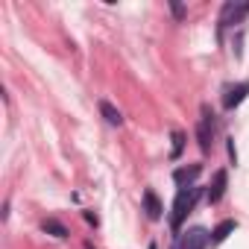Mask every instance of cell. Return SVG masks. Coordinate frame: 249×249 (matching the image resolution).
I'll list each match as a JSON object with an SVG mask.
<instances>
[{"instance_id": "6da1fadb", "label": "cell", "mask_w": 249, "mask_h": 249, "mask_svg": "<svg viewBox=\"0 0 249 249\" xmlns=\"http://www.w3.org/2000/svg\"><path fill=\"white\" fill-rule=\"evenodd\" d=\"M199 196H205V188H202V185H194V188H182V191H176V199H173V214H170V229H173L176 234H179L182 223L188 220V214L196 208Z\"/></svg>"}, {"instance_id": "7a4b0ae2", "label": "cell", "mask_w": 249, "mask_h": 249, "mask_svg": "<svg viewBox=\"0 0 249 249\" xmlns=\"http://www.w3.org/2000/svg\"><path fill=\"white\" fill-rule=\"evenodd\" d=\"M214 132H217V114H214V108L205 103V106L199 108V120H196V144H199L202 153H211Z\"/></svg>"}, {"instance_id": "3957f363", "label": "cell", "mask_w": 249, "mask_h": 249, "mask_svg": "<svg viewBox=\"0 0 249 249\" xmlns=\"http://www.w3.org/2000/svg\"><path fill=\"white\" fill-rule=\"evenodd\" d=\"M249 15V3H223L220 9V21H217V41H223L226 30L234 24H243V18Z\"/></svg>"}, {"instance_id": "277c9868", "label": "cell", "mask_w": 249, "mask_h": 249, "mask_svg": "<svg viewBox=\"0 0 249 249\" xmlns=\"http://www.w3.org/2000/svg\"><path fill=\"white\" fill-rule=\"evenodd\" d=\"M205 246H211V231L202 229V226H194L188 231H179L176 243L170 249H205Z\"/></svg>"}, {"instance_id": "5b68a950", "label": "cell", "mask_w": 249, "mask_h": 249, "mask_svg": "<svg viewBox=\"0 0 249 249\" xmlns=\"http://www.w3.org/2000/svg\"><path fill=\"white\" fill-rule=\"evenodd\" d=\"M246 97H249V79L229 85V88L223 91V111H234V108H237Z\"/></svg>"}, {"instance_id": "8992f818", "label": "cell", "mask_w": 249, "mask_h": 249, "mask_svg": "<svg viewBox=\"0 0 249 249\" xmlns=\"http://www.w3.org/2000/svg\"><path fill=\"white\" fill-rule=\"evenodd\" d=\"M226 188H229V170H226V167H220V170L214 173L211 185L205 188V199H208V205H217V202L226 196Z\"/></svg>"}, {"instance_id": "52a82bcc", "label": "cell", "mask_w": 249, "mask_h": 249, "mask_svg": "<svg viewBox=\"0 0 249 249\" xmlns=\"http://www.w3.org/2000/svg\"><path fill=\"white\" fill-rule=\"evenodd\" d=\"M141 208L147 211L150 220H161V217H164V205H161V199H159V194H156L153 188H144V194H141Z\"/></svg>"}, {"instance_id": "ba28073f", "label": "cell", "mask_w": 249, "mask_h": 249, "mask_svg": "<svg viewBox=\"0 0 249 249\" xmlns=\"http://www.w3.org/2000/svg\"><path fill=\"white\" fill-rule=\"evenodd\" d=\"M199 173H202V164L176 167V170H173V182H176V188H179V191H182V188H194V185H196V179H199Z\"/></svg>"}, {"instance_id": "9c48e42d", "label": "cell", "mask_w": 249, "mask_h": 249, "mask_svg": "<svg viewBox=\"0 0 249 249\" xmlns=\"http://www.w3.org/2000/svg\"><path fill=\"white\" fill-rule=\"evenodd\" d=\"M234 229H237V220H223V223H217V226L211 229V246H220L229 234H234Z\"/></svg>"}, {"instance_id": "30bf717a", "label": "cell", "mask_w": 249, "mask_h": 249, "mask_svg": "<svg viewBox=\"0 0 249 249\" xmlns=\"http://www.w3.org/2000/svg\"><path fill=\"white\" fill-rule=\"evenodd\" d=\"M41 231H47V234H53V237H59V240L71 234L68 226H65L59 217H44V220H41Z\"/></svg>"}, {"instance_id": "8fae6325", "label": "cell", "mask_w": 249, "mask_h": 249, "mask_svg": "<svg viewBox=\"0 0 249 249\" xmlns=\"http://www.w3.org/2000/svg\"><path fill=\"white\" fill-rule=\"evenodd\" d=\"M100 114H103V120L108 123V126H123V114H120V108H114L108 100H100Z\"/></svg>"}, {"instance_id": "7c38bea8", "label": "cell", "mask_w": 249, "mask_h": 249, "mask_svg": "<svg viewBox=\"0 0 249 249\" xmlns=\"http://www.w3.org/2000/svg\"><path fill=\"white\" fill-rule=\"evenodd\" d=\"M185 141H188V132H182V129H176V132H173V153H170V159H173V161H179V159H182V150H185Z\"/></svg>"}, {"instance_id": "4fadbf2b", "label": "cell", "mask_w": 249, "mask_h": 249, "mask_svg": "<svg viewBox=\"0 0 249 249\" xmlns=\"http://www.w3.org/2000/svg\"><path fill=\"white\" fill-rule=\"evenodd\" d=\"M170 15H173V21H185V15H188V9L182 6V3H176V0H170Z\"/></svg>"}, {"instance_id": "5bb4252c", "label": "cell", "mask_w": 249, "mask_h": 249, "mask_svg": "<svg viewBox=\"0 0 249 249\" xmlns=\"http://www.w3.org/2000/svg\"><path fill=\"white\" fill-rule=\"evenodd\" d=\"M82 220H85V223H88V226H94V229H97V226H100V217H97V214H94V211H82Z\"/></svg>"}, {"instance_id": "9a60e30c", "label": "cell", "mask_w": 249, "mask_h": 249, "mask_svg": "<svg viewBox=\"0 0 249 249\" xmlns=\"http://www.w3.org/2000/svg\"><path fill=\"white\" fill-rule=\"evenodd\" d=\"M234 138H229V159H231V164H237V153H234V144H231Z\"/></svg>"}, {"instance_id": "2e32d148", "label": "cell", "mask_w": 249, "mask_h": 249, "mask_svg": "<svg viewBox=\"0 0 249 249\" xmlns=\"http://www.w3.org/2000/svg\"><path fill=\"white\" fill-rule=\"evenodd\" d=\"M150 249H159V246H156V243H150Z\"/></svg>"}]
</instances>
